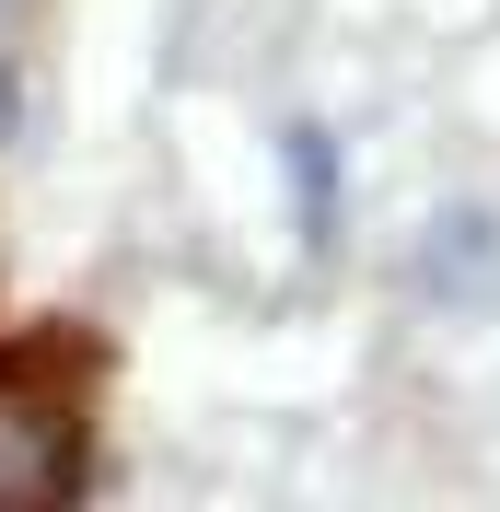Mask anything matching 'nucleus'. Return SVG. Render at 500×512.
Wrapping results in <instances>:
<instances>
[{"label":"nucleus","mask_w":500,"mask_h":512,"mask_svg":"<svg viewBox=\"0 0 500 512\" xmlns=\"http://www.w3.org/2000/svg\"><path fill=\"white\" fill-rule=\"evenodd\" d=\"M82 419H70L47 361H0V512H59L82 501Z\"/></svg>","instance_id":"nucleus-1"},{"label":"nucleus","mask_w":500,"mask_h":512,"mask_svg":"<svg viewBox=\"0 0 500 512\" xmlns=\"http://www.w3.org/2000/svg\"><path fill=\"white\" fill-rule=\"evenodd\" d=\"M419 291H431L442 315L500 303V210H442V222L419 233Z\"/></svg>","instance_id":"nucleus-2"},{"label":"nucleus","mask_w":500,"mask_h":512,"mask_svg":"<svg viewBox=\"0 0 500 512\" xmlns=\"http://www.w3.org/2000/svg\"><path fill=\"white\" fill-rule=\"evenodd\" d=\"M291 187H303V245H338V140L291 128Z\"/></svg>","instance_id":"nucleus-3"},{"label":"nucleus","mask_w":500,"mask_h":512,"mask_svg":"<svg viewBox=\"0 0 500 512\" xmlns=\"http://www.w3.org/2000/svg\"><path fill=\"white\" fill-rule=\"evenodd\" d=\"M12 128H24V94H12V70H0V152H12Z\"/></svg>","instance_id":"nucleus-4"}]
</instances>
